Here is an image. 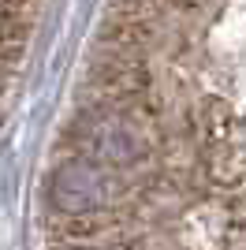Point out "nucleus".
<instances>
[{"label":"nucleus","instance_id":"nucleus-1","mask_svg":"<svg viewBox=\"0 0 246 250\" xmlns=\"http://www.w3.org/2000/svg\"><path fill=\"white\" fill-rule=\"evenodd\" d=\"M104 198H108V183L86 161H71L52 176V202L63 213H90L104 206Z\"/></svg>","mask_w":246,"mask_h":250},{"label":"nucleus","instance_id":"nucleus-2","mask_svg":"<svg viewBox=\"0 0 246 250\" xmlns=\"http://www.w3.org/2000/svg\"><path fill=\"white\" fill-rule=\"evenodd\" d=\"M86 149L101 161H112V165H123V161H134L142 153V142L131 131L127 120L120 116H104V120H93L86 127Z\"/></svg>","mask_w":246,"mask_h":250}]
</instances>
